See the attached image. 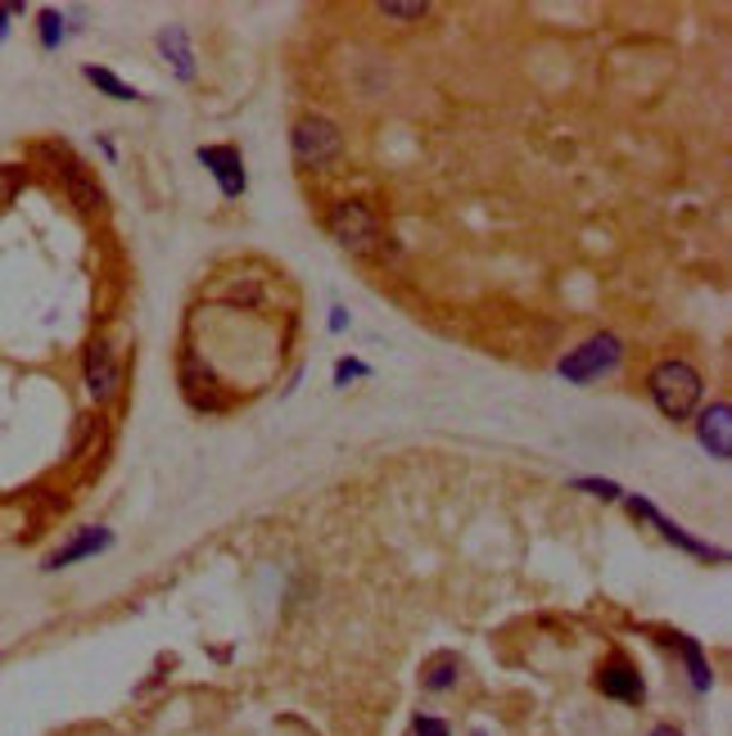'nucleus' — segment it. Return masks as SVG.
I'll use <instances>...</instances> for the list:
<instances>
[{"mask_svg":"<svg viewBox=\"0 0 732 736\" xmlns=\"http://www.w3.org/2000/svg\"><path fill=\"white\" fill-rule=\"evenodd\" d=\"M670 641L683 650L687 674H692V687H696V691H710V687H714V674H710V660H705V650L696 646V637H683V632H674Z\"/></svg>","mask_w":732,"mask_h":736,"instance_id":"nucleus-12","label":"nucleus"},{"mask_svg":"<svg viewBox=\"0 0 732 736\" xmlns=\"http://www.w3.org/2000/svg\"><path fill=\"white\" fill-rule=\"evenodd\" d=\"M59 41H64V14H59V10H46V14H41V46L55 50Z\"/></svg>","mask_w":732,"mask_h":736,"instance_id":"nucleus-17","label":"nucleus"},{"mask_svg":"<svg viewBox=\"0 0 732 736\" xmlns=\"http://www.w3.org/2000/svg\"><path fill=\"white\" fill-rule=\"evenodd\" d=\"M349 325V316H344V307H335V316H331V331H344Z\"/></svg>","mask_w":732,"mask_h":736,"instance_id":"nucleus-21","label":"nucleus"},{"mask_svg":"<svg viewBox=\"0 0 732 736\" xmlns=\"http://www.w3.org/2000/svg\"><path fill=\"white\" fill-rule=\"evenodd\" d=\"M575 488H584V493H593V498H606V502H619L624 498L619 483H611V479H575Z\"/></svg>","mask_w":732,"mask_h":736,"instance_id":"nucleus-18","label":"nucleus"},{"mask_svg":"<svg viewBox=\"0 0 732 736\" xmlns=\"http://www.w3.org/2000/svg\"><path fill=\"white\" fill-rule=\"evenodd\" d=\"M199 163L217 177V186H222L226 199H240L244 186H250V181H244V158H240L235 145H204L199 149Z\"/></svg>","mask_w":732,"mask_h":736,"instance_id":"nucleus-5","label":"nucleus"},{"mask_svg":"<svg viewBox=\"0 0 732 736\" xmlns=\"http://www.w3.org/2000/svg\"><path fill=\"white\" fill-rule=\"evenodd\" d=\"M696 439H701V448L714 457V461H728L732 457V406L719 398V402H710L705 412L696 416Z\"/></svg>","mask_w":732,"mask_h":736,"instance_id":"nucleus-6","label":"nucleus"},{"mask_svg":"<svg viewBox=\"0 0 732 736\" xmlns=\"http://www.w3.org/2000/svg\"><path fill=\"white\" fill-rule=\"evenodd\" d=\"M457 678H461V660L457 656H439L426 669V691H448V687H457Z\"/></svg>","mask_w":732,"mask_h":736,"instance_id":"nucleus-15","label":"nucleus"},{"mask_svg":"<svg viewBox=\"0 0 732 736\" xmlns=\"http://www.w3.org/2000/svg\"><path fill=\"white\" fill-rule=\"evenodd\" d=\"M19 6H6V10H0V37H6V28H10V14H14Z\"/></svg>","mask_w":732,"mask_h":736,"instance_id":"nucleus-22","label":"nucleus"},{"mask_svg":"<svg viewBox=\"0 0 732 736\" xmlns=\"http://www.w3.org/2000/svg\"><path fill=\"white\" fill-rule=\"evenodd\" d=\"M619 357H624L619 335H593V340H588V344H579L575 353H565V357L556 362V371H560L569 384H593L597 375L615 371V366H619Z\"/></svg>","mask_w":732,"mask_h":736,"instance_id":"nucleus-4","label":"nucleus"},{"mask_svg":"<svg viewBox=\"0 0 732 736\" xmlns=\"http://www.w3.org/2000/svg\"><path fill=\"white\" fill-rule=\"evenodd\" d=\"M380 14H384V19H398V23H412V19H426L430 6H426V0H421V6H398V0H384Z\"/></svg>","mask_w":732,"mask_h":736,"instance_id":"nucleus-16","label":"nucleus"},{"mask_svg":"<svg viewBox=\"0 0 732 736\" xmlns=\"http://www.w3.org/2000/svg\"><path fill=\"white\" fill-rule=\"evenodd\" d=\"M597 691L611 696V700H624V705H642L646 683H642V674H637L624 656H611V660L597 669Z\"/></svg>","mask_w":732,"mask_h":736,"instance_id":"nucleus-7","label":"nucleus"},{"mask_svg":"<svg viewBox=\"0 0 732 736\" xmlns=\"http://www.w3.org/2000/svg\"><path fill=\"white\" fill-rule=\"evenodd\" d=\"M64 186H68V195H72V204L81 208V213H100L105 208V190L96 186V177L81 168V163H64Z\"/></svg>","mask_w":732,"mask_h":736,"instance_id":"nucleus-10","label":"nucleus"},{"mask_svg":"<svg viewBox=\"0 0 732 736\" xmlns=\"http://www.w3.org/2000/svg\"><path fill=\"white\" fill-rule=\"evenodd\" d=\"M646 389H651V398H656V406H661V412H665L670 421H687V416L696 412V406H701L705 380H701V371H696L692 362H683V357H665V362L651 366Z\"/></svg>","mask_w":732,"mask_h":736,"instance_id":"nucleus-1","label":"nucleus"},{"mask_svg":"<svg viewBox=\"0 0 732 736\" xmlns=\"http://www.w3.org/2000/svg\"><path fill=\"white\" fill-rule=\"evenodd\" d=\"M358 375H371L362 362H340L335 366V384H349V380H358Z\"/></svg>","mask_w":732,"mask_h":736,"instance_id":"nucleus-20","label":"nucleus"},{"mask_svg":"<svg viewBox=\"0 0 732 736\" xmlns=\"http://www.w3.org/2000/svg\"><path fill=\"white\" fill-rule=\"evenodd\" d=\"M651 736H683V732H679V727H670V723H661V727L651 732Z\"/></svg>","mask_w":732,"mask_h":736,"instance_id":"nucleus-23","label":"nucleus"},{"mask_svg":"<svg viewBox=\"0 0 732 736\" xmlns=\"http://www.w3.org/2000/svg\"><path fill=\"white\" fill-rule=\"evenodd\" d=\"M87 389L96 402H109L118 393V362H114V349L105 340H96L87 349Z\"/></svg>","mask_w":732,"mask_h":736,"instance_id":"nucleus-9","label":"nucleus"},{"mask_svg":"<svg viewBox=\"0 0 732 736\" xmlns=\"http://www.w3.org/2000/svg\"><path fill=\"white\" fill-rule=\"evenodd\" d=\"M628 511L633 516H646L651 524H656L674 547H683V551H692V556H701V560H728V551H719V547H710V542H701V538H692L683 524H674V520H665L656 507H651L646 498H628Z\"/></svg>","mask_w":732,"mask_h":736,"instance_id":"nucleus-8","label":"nucleus"},{"mask_svg":"<svg viewBox=\"0 0 732 736\" xmlns=\"http://www.w3.org/2000/svg\"><path fill=\"white\" fill-rule=\"evenodd\" d=\"M114 542V533L109 529H81L68 547H59L50 560H46V569H64V565H72V560H87V556H100L105 547Z\"/></svg>","mask_w":732,"mask_h":736,"instance_id":"nucleus-11","label":"nucleus"},{"mask_svg":"<svg viewBox=\"0 0 732 736\" xmlns=\"http://www.w3.org/2000/svg\"><path fill=\"white\" fill-rule=\"evenodd\" d=\"M412 736H452V732H448V723H443V718H430V714H421V718L412 723Z\"/></svg>","mask_w":732,"mask_h":736,"instance_id":"nucleus-19","label":"nucleus"},{"mask_svg":"<svg viewBox=\"0 0 732 736\" xmlns=\"http://www.w3.org/2000/svg\"><path fill=\"white\" fill-rule=\"evenodd\" d=\"M325 226H331L335 244L340 249H349L353 258H375L384 249V230H380V217L371 204L362 199H340L331 208V217H325Z\"/></svg>","mask_w":732,"mask_h":736,"instance_id":"nucleus-2","label":"nucleus"},{"mask_svg":"<svg viewBox=\"0 0 732 736\" xmlns=\"http://www.w3.org/2000/svg\"><path fill=\"white\" fill-rule=\"evenodd\" d=\"M87 81H91V87H100L105 96H114V100H145V96H140L136 87H127L123 77H114L109 68H96V63L87 68Z\"/></svg>","mask_w":732,"mask_h":736,"instance_id":"nucleus-14","label":"nucleus"},{"mask_svg":"<svg viewBox=\"0 0 732 736\" xmlns=\"http://www.w3.org/2000/svg\"><path fill=\"white\" fill-rule=\"evenodd\" d=\"M290 145H294V158L303 168H331V163L344 154V131L321 114H303L290 131Z\"/></svg>","mask_w":732,"mask_h":736,"instance_id":"nucleus-3","label":"nucleus"},{"mask_svg":"<svg viewBox=\"0 0 732 736\" xmlns=\"http://www.w3.org/2000/svg\"><path fill=\"white\" fill-rule=\"evenodd\" d=\"M158 46H163V55H168V59L177 63V72H182V77H195V63H191V46H186V32H182V28L158 32Z\"/></svg>","mask_w":732,"mask_h":736,"instance_id":"nucleus-13","label":"nucleus"}]
</instances>
